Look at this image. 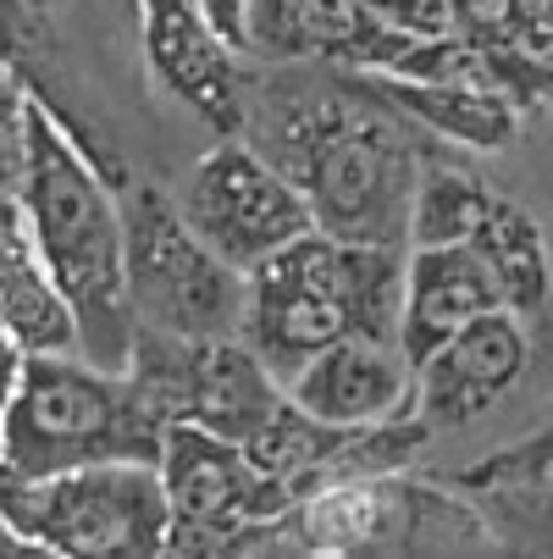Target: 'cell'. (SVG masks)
Returning a JSON list of instances; mask_svg holds the SVG:
<instances>
[{"mask_svg": "<svg viewBox=\"0 0 553 559\" xmlns=\"http://www.w3.org/2000/svg\"><path fill=\"white\" fill-rule=\"evenodd\" d=\"M488 205H493V194L477 178L448 173V167L421 173L416 205H410V245H470Z\"/></svg>", "mask_w": 553, "mask_h": 559, "instance_id": "17", "label": "cell"}, {"mask_svg": "<svg viewBox=\"0 0 553 559\" xmlns=\"http://www.w3.org/2000/svg\"><path fill=\"white\" fill-rule=\"evenodd\" d=\"M23 360H28V349H23L7 328H0V421H7V405H12V393H17Z\"/></svg>", "mask_w": 553, "mask_h": 559, "instance_id": "23", "label": "cell"}, {"mask_svg": "<svg viewBox=\"0 0 553 559\" xmlns=\"http://www.w3.org/2000/svg\"><path fill=\"white\" fill-rule=\"evenodd\" d=\"M371 12H382L387 23H399L405 34H448L454 17H448V0H365Z\"/></svg>", "mask_w": 553, "mask_h": 559, "instance_id": "21", "label": "cell"}, {"mask_svg": "<svg viewBox=\"0 0 553 559\" xmlns=\"http://www.w3.org/2000/svg\"><path fill=\"white\" fill-rule=\"evenodd\" d=\"M23 183L17 200L34 222L39 255L50 261L72 316H77V349L106 371H128L139 316L128 299V222L111 183L95 173L67 133V122L45 100H23Z\"/></svg>", "mask_w": 553, "mask_h": 559, "instance_id": "1", "label": "cell"}, {"mask_svg": "<svg viewBox=\"0 0 553 559\" xmlns=\"http://www.w3.org/2000/svg\"><path fill=\"white\" fill-rule=\"evenodd\" d=\"M531 338L520 310L493 305L416 366V416L426 427H465L526 377Z\"/></svg>", "mask_w": 553, "mask_h": 559, "instance_id": "9", "label": "cell"}, {"mask_svg": "<svg viewBox=\"0 0 553 559\" xmlns=\"http://www.w3.org/2000/svg\"><path fill=\"white\" fill-rule=\"evenodd\" d=\"M0 56H7V0H0Z\"/></svg>", "mask_w": 553, "mask_h": 559, "instance_id": "25", "label": "cell"}, {"mask_svg": "<svg viewBox=\"0 0 553 559\" xmlns=\"http://www.w3.org/2000/svg\"><path fill=\"white\" fill-rule=\"evenodd\" d=\"M493 305H504V294H498L488 261L477 255V245H410L405 299H399V344L416 366Z\"/></svg>", "mask_w": 553, "mask_h": 559, "instance_id": "12", "label": "cell"}, {"mask_svg": "<svg viewBox=\"0 0 553 559\" xmlns=\"http://www.w3.org/2000/svg\"><path fill=\"white\" fill-rule=\"evenodd\" d=\"M167 416L89 355H28L0 421V465L56 476L100 460H161Z\"/></svg>", "mask_w": 553, "mask_h": 559, "instance_id": "4", "label": "cell"}, {"mask_svg": "<svg viewBox=\"0 0 553 559\" xmlns=\"http://www.w3.org/2000/svg\"><path fill=\"white\" fill-rule=\"evenodd\" d=\"M448 17L470 39H509L515 28V0H448Z\"/></svg>", "mask_w": 553, "mask_h": 559, "instance_id": "20", "label": "cell"}, {"mask_svg": "<svg viewBox=\"0 0 553 559\" xmlns=\"http://www.w3.org/2000/svg\"><path fill=\"white\" fill-rule=\"evenodd\" d=\"M0 328L28 355H84L77 349V316L39 255L34 222L17 194H0Z\"/></svg>", "mask_w": 553, "mask_h": 559, "instance_id": "13", "label": "cell"}, {"mask_svg": "<svg viewBox=\"0 0 553 559\" xmlns=\"http://www.w3.org/2000/svg\"><path fill=\"white\" fill-rule=\"evenodd\" d=\"M310 0H244V56L255 61H304Z\"/></svg>", "mask_w": 553, "mask_h": 559, "instance_id": "18", "label": "cell"}, {"mask_svg": "<svg viewBox=\"0 0 553 559\" xmlns=\"http://www.w3.org/2000/svg\"><path fill=\"white\" fill-rule=\"evenodd\" d=\"M205 12L232 45H244V0H205Z\"/></svg>", "mask_w": 553, "mask_h": 559, "instance_id": "24", "label": "cell"}, {"mask_svg": "<svg viewBox=\"0 0 553 559\" xmlns=\"http://www.w3.org/2000/svg\"><path fill=\"white\" fill-rule=\"evenodd\" d=\"M416 39L421 34H405L399 23L371 12L365 0H310L304 45L333 72H393Z\"/></svg>", "mask_w": 553, "mask_h": 559, "instance_id": "15", "label": "cell"}, {"mask_svg": "<svg viewBox=\"0 0 553 559\" xmlns=\"http://www.w3.org/2000/svg\"><path fill=\"white\" fill-rule=\"evenodd\" d=\"M0 515L39 554L67 559H149L172 554V504L161 465L100 460L56 476L0 465Z\"/></svg>", "mask_w": 553, "mask_h": 559, "instance_id": "5", "label": "cell"}, {"mask_svg": "<svg viewBox=\"0 0 553 559\" xmlns=\"http://www.w3.org/2000/svg\"><path fill=\"white\" fill-rule=\"evenodd\" d=\"M509 45L553 67V0H515V28Z\"/></svg>", "mask_w": 553, "mask_h": 559, "instance_id": "22", "label": "cell"}, {"mask_svg": "<svg viewBox=\"0 0 553 559\" xmlns=\"http://www.w3.org/2000/svg\"><path fill=\"white\" fill-rule=\"evenodd\" d=\"M349 84L376 95L393 117L421 122L426 133H443L470 150H504L520 133V106L504 95H477V90H454V84H421L405 72H344Z\"/></svg>", "mask_w": 553, "mask_h": 559, "instance_id": "14", "label": "cell"}, {"mask_svg": "<svg viewBox=\"0 0 553 559\" xmlns=\"http://www.w3.org/2000/svg\"><path fill=\"white\" fill-rule=\"evenodd\" d=\"M405 245H349L322 227L244 272V328L239 338L288 382L304 360L349 333L399 338Z\"/></svg>", "mask_w": 553, "mask_h": 559, "instance_id": "2", "label": "cell"}, {"mask_svg": "<svg viewBox=\"0 0 553 559\" xmlns=\"http://www.w3.org/2000/svg\"><path fill=\"white\" fill-rule=\"evenodd\" d=\"M23 90H12L0 78V194H17L23 183V155H28V139H23Z\"/></svg>", "mask_w": 553, "mask_h": 559, "instance_id": "19", "label": "cell"}, {"mask_svg": "<svg viewBox=\"0 0 553 559\" xmlns=\"http://www.w3.org/2000/svg\"><path fill=\"white\" fill-rule=\"evenodd\" d=\"M139 17H144L149 72L216 133H239L244 128L239 45L211 23L205 0H139Z\"/></svg>", "mask_w": 553, "mask_h": 559, "instance_id": "10", "label": "cell"}, {"mask_svg": "<svg viewBox=\"0 0 553 559\" xmlns=\"http://www.w3.org/2000/svg\"><path fill=\"white\" fill-rule=\"evenodd\" d=\"M282 388L299 411L333 427H376L416 411V360L405 355L399 338L349 333L315 360H304Z\"/></svg>", "mask_w": 553, "mask_h": 559, "instance_id": "11", "label": "cell"}, {"mask_svg": "<svg viewBox=\"0 0 553 559\" xmlns=\"http://www.w3.org/2000/svg\"><path fill=\"white\" fill-rule=\"evenodd\" d=\"M161 483L172 504V554H232L266 548L299 493L282 476H261L239 443H227L194 421H167L161 438Z\"/></svg>", "mask_w": 553, "mask_h": 559, "instance_id": "7", "label": "cell"}, {"mask_svg": "<svg viewBox=\"0 0 553 559\" xmlns=\"http://www.w3.org/2000/svg\"><path fill=\"white\" fill-rule=\"evenodd\" d=\"M470 245H477V255L488 261V272H493L509 310L526 316L548 299V245H542V227L526 205L493 194V205H488V216H482Z\"/></svg>", "mask_w": 553, "mask_h": 559, "instance_id": "16", "label": "cell"}, {"mask_svg": "<svg viewBox=\"0 0 553 559\" xmlns=\"http://www.w3.org/2000/svg\"><path fill=\"white\" fill-rule=\"evenodd\" d=\"M178 211L239 272H255L266 255H277L282 245H293V238L315 227L304 189L266 150L239 144V139H221L211 155H200L178 194Z\"/></svg>", "mask_w": 553, "mask_h": 559, "instance_id": "8", "label": "cell"}, {"mask_svg": "<svg viewBox=\"0 0 553 559\" xmlns=\"http://www.w3.org/2000/svg\"><path fill=\"white\" fill-rule=\"evenodd\" d=\"M128 299L139 328L172 338H227L244 328V272L189 227L172 194L133 183L128 205Z\"/></svg>", "mask_w": 553, "mask_h": 559, "instance_id": "6", "label": "cell"}, {"mask_svg": "<svg viewBox=\"0 0 553 559\" xmlns=\"http://www.w3.org/2000/svg\"><path fill=\"white\" fill-rule=\"evenodd\" d=\"M344 95H327L277 122L282 150L272 162L304 189L315 227L349 245H410L416 155L393 111L338 72Z\"/></svg>", "mask_w": 553, "mask_h": 559, "instance_id": "3", "label": "cell"}]
</instances>
